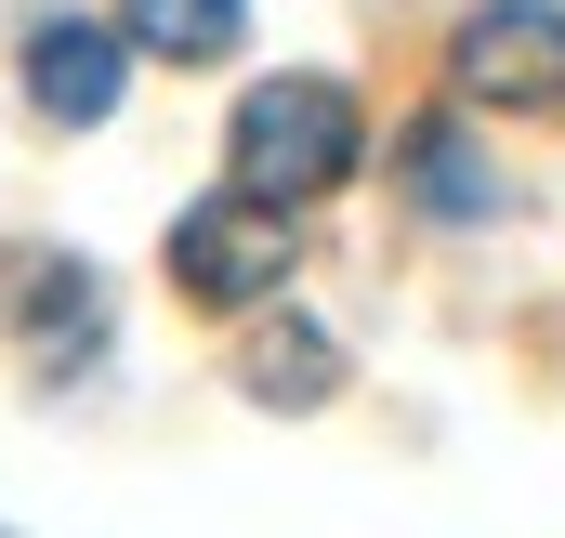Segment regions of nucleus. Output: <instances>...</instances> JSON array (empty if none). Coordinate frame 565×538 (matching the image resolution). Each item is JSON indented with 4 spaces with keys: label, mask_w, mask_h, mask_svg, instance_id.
<instances>
[{
    "label": "nucleus",
    "mask_w": 565,
    "mask_h": 538,
    "mask_svg": "<svg viewBox=\"0 0 565 538\" xmlns=\"http://www.w3.org/2000/svg\"><path fill=\"white\" fill-rule=\"evenodd\" d=\"M224 158H237V184H250V197H277V211H302V197L355 184V158H369V132H355V93H342V79H264V93L237 106V132H224Z\"/></svg>",
    "instance_id": "nucleus-1"
},
{
    "label": "nucleus",
    "mask_w": 565,
    "mask_h": 538,
    "mask_svg": "<svg viewBox=\"0 0 565 538\" xmlns=\"http://www.w3.org/2000/svg\"><path fill=\"white\" fill-rule=\"evenodd\" d=\"M171 289L184 302H264V289H289V211L277 197H250V184H224V197H198L184 224H171Z\"/></svg>",
    "instance_id": "nucleus-2"
},
{
    "label": "nucleus",
    "mask_w": 565,
    "mask_h": 538,
    "mask_svg": "<svg viewBox=\"0 0 565 538\" xmlns=\"http://www.w3.org/2000/svg\"><path fill=\"white\" fill-rule=\"evenodd\" d=\"M460 93L473 106H565V13L553 0H487L460 13Z\"/></svg>",
    "instance_id": "nucleus-3"
},
{
    "label": "nucleus",
    "mask_w": 565,
    "mask_h": 538,
    "mask_svg": "<svg viewBox=\"0 0 565 538\" xmlns=\"http://www.w3.org/2000/svg\"><path fill=\"white\" fill-rule=\"evenodd\" d=\"M119 79H132V26H93V13L26 26V106H40L53 132H93V119L119 106Z\"/></svg>",
    "instance_id": "nucleus-4"
},
{
    "label": "nucleus",
    "mask_w": 565,
    "mask_h": 538,
    "mask_svg": "<svg viewBox=\"0 0 565 538\" xmlns=\"http://www.w3.org/2000/svg\"><path fill=\"white\" fill-rule=\"evenodd\" d=\"M0 302H13V342H26L40 368H66V355L106 342V289H93V263H66V250H13Z\"/></svg>",
    "instance_id": "nucleus-5"
},
{
    "label": "nucleus",
    "mask_w": 565,
    "mask_h": 538,
    "mask_svg": "<svg viewBox=\"0 0 565 538\" xmlns=\"http://www.w3.org/2000/svg\"><path fill=\"white\" fill-rule=\"evenodd\" d=\"M119 26L145 53H171V66H224L250 40V0H119Z\"/></svg>",
    "instance_id": "nucleus-6"
},
{
    "label": "nucleus",
    "mask_w": 565,
    "mask_h": 538,
    "mask_svg": "<svg viewBox=\"0 0 565 538\" xmlns=\"http://www.w3.org/2000/svg\"><path fill=\"white\" fill-rule=\"evenodd\" d=\"M408 197H422V211H447V224H473V211H500V171L447 132V119H422V132H408Z\"/></svg>",
    "instance_id": "nucleus-7"
},
{
    "label": "nucleus",
    "mask_w": 565,
    "mask_h": 538,
    "mask_svg": "<svg viewBox=\"0 0 565 538\" xmlns=\"http://www.w3.org/2000/svg\"><path fill=\"white\" fill-rule=\"evenodd\" d=\"M237 381H250V395H264V407H329V381H342V355H329L316 329H264Z\"/></svg>",
    "instance_id": "nucleus-8"
}]
</instances>
